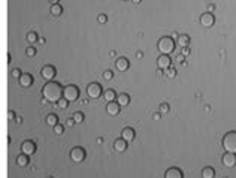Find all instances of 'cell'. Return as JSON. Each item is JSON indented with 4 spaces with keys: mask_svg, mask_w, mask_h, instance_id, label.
Segmentation results:
<instances>
[{
    "mask_svg": "<svg viewBox=\"0 0 236 178\" xmlns=\"http://www.w3.org/2000/svg\"><path fill=\"white\" fill-rule=\"evenodd\" d=\"M63 91L64 88L58 82H54V81H48L42 88L44 99L47 102H58L60 99H63Z\"/></svg>",
    "mask_w": 236,
    "mask_h": 178,
    "instance_id": "6da1fadb",
    "label": "cell"
},
{
    "mask_svg": "<svg viewBox=\"0 0 236 178\" xmlns=\"http://www.w3.org/2000/svg\"><path fill=\"white\" fill-rule=\"evenodd\" d=\"M223 147L226 153L236 154V132H227L223 136Z\"/></svg>",
    "mask_w": 236,
    "mask_h": 178,
    "instance_id": "7a4b0ae2",
    "label": "cell"
},
{
    "mask_svg": "<svg viewBox=\"0 0 236 178\" xmlns=\"http://www.w3.org/2000/svg\"><path fill=\"white\" fill-rule=\"evenodd\" d=\"M157 48H159V51H160L162 54L169 55V54H172V52L175 51V42H173V39H172V38L165 36V38H162V39L159 41Z\"/></svg>",
    "mask_w": 236,
    "mask_h": 178,
    "instance_id": "3957f363",
    "label": "cell"
},
{
    "mask_svg": "<svg viewBox=\"0 0 236 178\" xmlns=\"http://www.w3.org/2000/svg\"><path fill=\"white\" fill-rule=\"evenodd\" d=\"M63 97L67 102L76 101V99L79 97V90H78V87H76V85H67V87L64 88V91H63Z\"/></svg>",
    "mask_w": 236,
    "mask_h": 178,
    "instance_id": "277c9868",
    "label": "cell"
},
{
    "mask_svg": "<svg viewBox=\"0 0 236 178\" xmlns=\"http://www.w3.org/2000/svg\"><path fill=\"white\" fill-rule=\"evenodd\" d=\"M87 94H88V97H91V99L100 97V96H102V87H100V84H99V82H91V84L87 87Z\"/></svg>",
    "mask_w": 236,
    "mask_h": 178,
    "instance_id": "5b68a950",
    "label": "cell"
},
{
    "mask_svg": "<svg viewBox=\"0 0 236 178\" xmlns=\"http://www.w3.org/2000/svg\"><path fill=\"white\" fill-rule=\"evenodd\" d=\"M70 159L75 162V163H81V162H84V159H85V150H84L82 147H75V148L70 151Z\"/></svg>",
    "mask_w": 236,
    "mask_h": 178,
    "instance_id": "8992f818",
    "label": "cell"
},
{
    "mask_svg": "<svg viewBox=\"0 0 236 178\" xmlns=\"http://www.w3.org/2000/svg\"><path fill=\"white\" fill-rule=\"evenodd\" d=\"M41 75L44 79H47V81H51L54 76H55V68L54 66H44L42 68V71H41Z\"/></svg>",
    "mask_w": 236,
    "mask_h": 178,
    "instance_id": "52a82bcc",
    "label": "cell"
},
{
    "mask_svg": "<svg viewBox=\"0 0 236 178\" xmlns=\"http://www.w3.org/2000/svg\"><path fill=\"white\" fill-rule=\"evenodd\" d=\"M214 23H215V18H214L212 14L205 12V14L200 15V24L203 25V27H212Z\"/></svg>",
    "mask_w": 236,
    "mask_h": 178,
    "instance_id": "ba28073f",
    "label": "cell"
},
{
    "mask_svg": "<svg viewBox=\"0 0 236 178\" xmlns=\"http://www.w3.org/2000/svg\"><path fill=\"white\" fill-rule=\"evenodd\" d=\"M223 163L227 168H233L236 165V154H233V153H226L223 156Z\"/></svg>",
    "mask_w": 236,
    "mask_h": 178,
    "instance_id": "9c48e42d",
    "label": "cell"
},
{
    "mask_svg": "<svg viewBox=\"0 0 236 178\" xmlns=\"http://www.w3.org/2000/svg\"><path fill=\"white\" fill-rule=\"evenodd\" d=\"M21 150H23V154H27V156H31L33 153L36 151V144L31 142V141H25L21 145Z\"/></svg>",
    "mask_w": 236,
    "mask_h": 178,
    "instance_id": "30bf717a",
    "label": "cell"
},
{
    "mask_svg": "<svg viewBox=\"0 0 236 178\" xmlns=\"http://www.w3.org/2000/svg\"><path fill=\"white\" fill-rule=\"evenodd\" d=\"M170 57L169 55H166V54H162L160 57H159V60H157V66H159V69H167V68H170Z\"/></svg>",
    "mask_w": 236,
    "mask_h": 178,
    "instance_id": "8fae6325",
    "label": "cell"
},
{
    "mask_svg": "<svg viewBox=\"0 0 236 178\" xmlns=\"http://www.w3.org/2000/svg\"><path fill=\"white\" fill-rule=\"evenodd\" d=\"M121 138L126 139L127 142H132L135 139V130L132 127H124L123 132H121Z\"/></svg>",
    "mask_w": 236,
    "mask_h": 178,
    "instance_id": "7c38bea8",
    "label": "cell"
},
{
    "mask_svg": "<svg viewBox=\"0 0 236 178\" xmlns=\"http://www.w3.org/2000/svg\"><path fill=\"white\" fill-rule=\"evenodd\" d=\"M106 112L109 114V115H118L120 114V105H118V102H108V105H106Z\"/></svg>",
    "mask_w": 236,
    "mask_h": 178,
    "instance_id": "4fadbf2b",
    "label": "cell"
},
{
    "mask_svg": "<svg viewBox=\"0 0 236 178\" xmlns=\"http://www.w3.org/2000/svg\"><path fill=\"white\" fill-rule=\"evenodd\" d=\"M129 66H130V63H129V60L124 58V57H120L117 61H115V68H117L120 72H126V71L129 69Z\"/></svg>",
    "mask_w": 236,
    "mask_h": 178,
    "instance_id": "5bb4252c",
    "label": "cell"
},
{
    "mask_svg": "<svg viewBox=\"0 0 236 178\" xmlns=\"http://www.w3.org/2000/svg\"><path fill=\"white\" fill-rule=\"evenodd\" d=\"M18 79H20V85L24 87V88H27V87H30L33 84V76L30 75V74H23Z\"/></svg>",
    "mask_w": 236,
    "mask_h": 178,
    "instance_id": "9a60e30c",
    "label": "cell"
},
{
    "mask_svg": "<svg viewBox=\"0 0 236 178\" xmlns=\"http://www.w3.org/2000/svg\"><path fill=\"white\" fill-rule=\"evenodd\" d=\"M165 178H182V172L178 168H170L166 171Z\"/></svg>",
    "mask_w": 236,
    "mask_h": 178,
    "instance_id": "2e32d148",
    "label": "cell"
},
{
    "mask_svg": "<svg viewBox=\"0 0 236 178\" xmlns=\"http://www.w3.org/2000/svg\"><path fill=\"white\" fill-rule=\"evenodd\" d=\"M127 141L126 139H123V138H120V139H117L115 141V144H114V148H115V151H120V153H123V151H126L127 150Z\"/></svg>",
    "mask_w": 236,
    "mask_h": 178,
    "instance_id": "e0dca14e",
    "label": "cell"
},
{
    "mask_svg": "<svg viewBox=\"0 0 236 178\" xmlns=\"http://www.w3.org/2000/svg\"><path fill=\"white\" fill-rule=\"evenodd\" d=\"M178 45L181 47V48H187L190 45V38L187 35H179V38H178Z\"/></svg>",
    "mask_w": 236,
    "mask_h": 178,
    "instance_id": "ac0fdd59",
    "label": "cell"
},
{
    "mask_svg": "<svg viewBox=\"0 0 236 178\" xmlns=\"http://www.w3.org/2000/svg\"><path fill=\"white\" fill-rule=\"evenodd\" d=\"M117 102L120 106H127L129 105V102H130V97H129V94H126V93H123V94H120L117 97Z\"/></svg>",
    "mask_w": 236,
    "mask_h": 178,
    "instance_id": "d6986e66",
    "label": "cell"
},
{
    "mask_svg": "<svg viewBox=\"0 0 236 178\" xmlns=\"http://www.w3.org/2000/svg\"><path fill=\"white\" fill-rule=\"evenodd\" d=\"M51 14L54 15V17H60L61 14H63V8L57 3V5H51Z\"/></svg>",
    "mask_w": 236,
    "mask_h": 178,
    "instance_id": "ffe728a7",
    "label": "cell"
},
{
    "mask_svg": "<svg viewBox=\"0 0 236 178\" xmlns=\"http://www.w3.org/2000/svg\"><path fill=\"white\" fill-rule=\"evenodd\" d=\"M47 124L48 126H57L58 124V118H57V115L55 114H49L47 117Z\"/></svg>",
    "mask_w": 236,
    "mask_h": 178,
    "instance_id": "44dd1931",
    "label": "cell"
},
{
    "mask_svg": "<svg viewBox=\"0 0 236 178\" xmlns=\"http://www.w3.org/2000/svg\"><path fill=\"white\" fill-rule=\"evenodd\" d=\"M27 163H28V157H27V154H21V156H18L17 157V165L18 166H27Z\"/></svg>",
    "mask_w": 236,
    "mask_h": 178,
    "instance_id": "7402d4cb",
    "label": "cell"
},
{
    "mask_svg": "<svg viewBox=\"0 0 236 178\" xmlns=\"http://www.w3.org/2000/svg\"><path fill=\"white\" fill-rule=\"evenodd\" d=\"M103 97H105L106 102H114L115 101V91H114V90H106V91L103 93Z\"/></svg>",
    "mask_w": 236,
    "mask_h": 178,
    "instance_id": "603a6c76",
    "label": "cell"
},
{
    "mask_svg": "<svg viewBox=\"0 0 236 178\" xmlns=\"http://www.w3.org/2000/svg\"><path fill=\"white\" fill-rule=\"evenodd\" d=\"M214 175H215V171L212 168H205L202 171V177L203 178H214Z\"/></svg>",
    "mask_w": 236,
    "mask_h": 178,
    "instance_id": "cb8c5ba5",
    "label": "cell"
},
{
    "mask_svg": "<svg viewBox=\"0 0 236 178\" xmlns=\"http://www.w3.org/2000/svg\"><path fill=\"white\" fill-rule=\"evenodd\" d=\"M73 121H75L76 124H81V123L84 121V114H82V112H75V114H73Z\"/></svg>",
    "mask_w": 236,
    "mask_h": 178,
    "instance_id": "d4e9b609",
    "label": "cell"
},
{
    "mask_svg": "<svg viewBox=\"0 0 236 178\" xmlns=\"http://www.w3.org/2000/svg\"><path fill=\"white\" fill-rule=\"evenodd\" d=\"M165 75H166V78H175V76H176V69L172 68V66L167 68L165 71Z\"/></svg>",
    "mask_w": 236,
    "mask_h": 178,
    "instance_id": "484cf974",
    "label": "cell"
},
{
    "mask_svg": "<svg viewBox=\"0 0 236 178\" xmlns=\"http://www.w3.org/2000/svg\"><path fill=\"white\" fill-rule=\"evenodd\" d=\"M38 41H39V38H38V35H36L34 31H30V33L27 35V42L33 44V42H38Z\"/></svg>",
    "mask_w": 236,
    "mask_h": 178,
    "instance_id": "4316f807",
    "label": "cell"
},
{
    "mask_svg": "<svg viewBox=\"0 0 236 178\" xmlns=\"http://www.w3.org/2000/svg\"><path fill=\"white\" fill-rule=\"evenodd\" d=\"M57 105H58V108H61V109H66L67 108V105H69V102L66 101L64 97L63 99H60V101L57 102Z\"/></svg>",
    "mask_w": 236,
    "mask_h": 178,
    "instance_id": "83f0119b",
    "label": "cell"
},
{
    "mask_svg": "<svg viewBox=\"0 0 236 178\" xmlns=\"http://www.w3.org/2000/svg\"><path fill=\"white\" fill-rule=\"evenodd\" d=\"M54 132H55V135H63V132H64V126H60V124L54 126Z\"/></svg>",
    "mask_w": 236,
    "mask_h": 178,
    "instance_id": "f1b7e54d",
    "label": "cell"
},
{
    "mask_svg": "<svg viewBox=\"0 0 236 178\" xmlns=\"http://www.w3.org/2000/svg\"><path fill=\"white\" fill-rule=\"evenodd\" d=\"M25 54H27L28 57H34V55H36V50H34L33 47H28V48L25 50Z\"/></svg>",
    "mask_w": 236,
    "mask_h": 178,
    "instance_id": "f546056e",
    "label": "cell"
},
{
    "mask_svg": "<svg viewBox=\"0 0 236 178\" xmlns=\"http://www.w3.org/2000/svg\"><path fill=\"white\" fill-rule=\"evenodd\" d=\"M169 112V105L167 103H162L160 105V114H167Z\"/></svg>",
    "mask_w": 236,
    "mask_h": 178,
    "instance_id": "4dcf8cb0",
    "label": "cell"
},
{
    "mask_svg": "<svg viewBox=\"0 0 236 178\" xmlns=\"http://www.w3.org/2000/svg\"><path fill=\"white\" fill-rule=\"evenodd\" d=\"M97 21H99V23H100V24H105V23H106V21H108V17H106V15H105V14H100V15H99V17H97Z\"/></svg>",
    "mask_w": 236,
    "mask_h": 178,
    "instance_id": "1f68e13d",
    "label": "cell"
},
{
    "mask_svg": "<svg viewBox=\"0 0 236 178\" xmlns=\"http://www.w3.org/2000/svg\"><path fill=\"white\" fill-rule=\"evenodd\" d=\"M112 72H111V71H105V72H103V78H105V79H106V81H111V79H112Z\"/></svg>",
    "mask_w": 236,
    "mask_h": 178,
    "instance_id": "d6a6232c",
    "label": "cell"
},
{
    "mask_svg": "<svg viewBox=\"0 0 236 178\" xmlns=\"http://www.w3.org/2000/svg\"><path fill=\"white\" fill-rule=\"evenodd\" d=\"M11 75H12V78H20L23 74L20 72V69H14V71L11 72Z\"/></svg>",
    "mask_w": 236,
    "mask_h": 178,
    "instance_id": "836d02e7",
    "label": "cell"
},
{
    "mask_svg": "<svg viewBox=\"0 0 236 178\" xmlns=\"http://www.w3.org/2000/svg\"><path fill=\"white\" fill-rule=\"evenodd\" d=\"M14 118H17L15 117V112L14 111H8V120H14Z\"/></svg>",
    "mask_w": 236,
    "mask_h": 178,
    "instance_id": "e575fe53",
    "label": "cell"
},
{
    "mask_svg": "<svg viewBox=\"0 0 236 178\" xmlns=\"http://www.w3.org/2000/svg\"><path fill=\"white\" fill-rule=\"evenodd\" d=\"M181 54L184 55V57H187V55H190V48L187 47V48H182V51H181Z\"/></svg>",
    "mask_w": 236,
    "mask_h": 178,
    "instance_id": "d590c367",
    "label": "cell"
},
{
    "mask_svg": "<svg viewBox=\"0 0 236 178\" xmlns=\"http://www.w3.org/2000/svg\"><path fill=\"white\" fill-rule=\"evenodd\" d=\"M184 58H185V57H184L182 54H179V55L176 57V61H178V63H184Z\"/></svg>",
    "mask_w": 236,
    "mask_h": 178,
    "instance_id": "8d00e7d4",
    "label": "cell"
},
{
    "mask_svg": "<svg viewBox=\"0 0 236 178\" xmlns=\"http://www.w3.org/2000/svg\"><path fill=\"white\" fill-rule=\"evenodd\" d=\"M73 124H76V123H75V121H73V118H72V120H67V121H66V126H67V127L73 126Z\"/></svg>",
    "mask_w": 236,
    "mask_h": 178,
    "instance_id": "74e56055",
    "label": "cell"
},
{
    "mask_svg": "<svg viewBox=\"0 0 236 178\" xmlns=\"http://www.w3.org/2000/svg\"><path fill=\"white\" fill-rule=\"evenodd\" d=\"M214 9H215V6H214V5H209V6H208V12H209V14H212Z\"/></svg>",
    "mask_w": 236,
    "mask_h": 178,
    "instance_id": "f35d334b",
    "label": "cell"
},
{
    "mask_svg": "<svg viewBox=\"0 0 236 178\" xmlns=\"http://www.w3.org/2000/svg\"><path fill=\"white\" fill-rule=\"evenodd\" d=\"M38 42H39V44H45V42H47V39H45V38H39V41H38Z\"/></svg>",
    "mask_w": 236,
    "mask_h": 178,
    "instance_id": "ab89813d",
    "label": "cell"
},
{
    "mask_svg": "<svg viewBox=\"0 0 236 178\" xmlns=\"http://www.w3.org/2000/svg\"><path fill=\"white\" fill-rule=\"evenodd\" d=\"M15 121H17L18 124H21V123H23V118H21V117H17V118H15Z\"/></svg>",
    "mask_w": 236,
    "mask_h": 178,
    "instance_id": "60d3db41",
    "label": "cell"
},
{
    "mask_svg": "<svg viewBox=\"0 0 236 178\" xmlns=\"http://www.w3.org/2000/svg\"><path fill=\"white\" fill-rule=\"evenodd\" d=\"M160 117H162L160 114H154V117H152V118H154V120H160Z\"/></svg>",
    "mask_w": 236,
    "mask_h": 178,
    "instance_id": "b9f144b4",
    "label": "cell"
},
{
    "mask_svg": "<svg viewBox=\"0 0 236 178\" xmlns=\"http://www.w3.org/2000/svg\"><path fill=\"white\" fill-rule=\"evenodd\" d=\"M142 57H143V54H142L141 51H139V52L136 54V58H142Z\"/></svg>",
    "mask_w": 236,
    "mask_h": 178,
    "instance_id": "7bdbcfd3",
    "label": "cell"
},
{
    "mask_svg": "<svg viewBox=\"0 0 236 178\" xmlns=\"http://www.w3.org/2000/svg\"><path fill=\"white\" fill-rule=\"evenodd\" d=\"M162 71H163V69H159V71H157V76H163V72H162Z\"/></svg>",
    "mask_w": 236,
    "mask_h": 178,
    "instance_id": "ee69618b",
    "label": "cell"
},
{
    "mask_svg": "<svg viewBox=\"0 0 236 178\" xmlns=\"http://www.w3.org/2000/svg\"><path fill=\"white\" fill-rule=\"evenodd\" d=\"M178 38H179V35H176V33L172 35V39H176V41H178Z\"/></svg>",
    "mask_w": 236,
    "mask_h": 178,
    "instance_id": "f6af8a7d",
    "label": "cell"
},
{
    "mask_svg": "<svg viewBox=\"0 0 236 178\" xmlns=\"http://www.w3.org/2000/svg\"><path fill=\"white\" fill-rule=\"evenodd\" d=\"M49 3H51V5H57V3H58V0H49Z\"/></svg>",
    "mask_w": 236,
    "mask_h": 178,
    "instance_id": "bcb514c9",
    "label": "cell"
},
{
    "mask_svg": "<svg viewBox=\"0 0 236 178\" xmlns=\"http://www.w3.org/2000/svg\"><path fill=\"white\" fill-rule=\"evenodd\" d=\"M132 2H133V3H135V5H139V3H141L142 0H132Z\"/></svg>",
    "mask_w": 236,
    "mask_h": 178,
    "instance_id": "7dc6e473",
    "label": "cell"
},
{
    "mask_svg": "<svg viewBox=\"0 0 236 178\" xmlns=\"http://www.w3.org/2000/svg\"><path fill=\"white\" fill-rule=\"evenodd\" d=\"M124 2H127V0H124Z\"/></svg>",
    "mask_w": 236,
    "mask_h": 178,
    "instance_id": "c3c4849f",
    "label": "cell"
}]
</instances>
